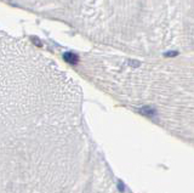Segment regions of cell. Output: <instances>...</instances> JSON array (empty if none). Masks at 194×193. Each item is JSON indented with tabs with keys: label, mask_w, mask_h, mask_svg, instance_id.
<instances>
[{
	"label": "cell",
	"mask_w": 194,
	"mask_h": 193,
	"mask_svg": "<svg viewBox=\"0 0 194 193\" xmlns=\"http://www.w3.org/2000/svg\"><path fill=\"white\" fill-rule=\"evenodd\" d=\"M140 112L142 113L143 115H147V117H155V114H157L155 111L151 107H142L140 109Z\"/></svg>",
	"instance_id": "2"
},
{
	"label": "cell",
	"mask_w": 194,
	"mask_h": 193,
	"mask_svg": "<svg viewBox=\"0 0 194 193\" xmlns=\"http://www.w3.org/2000/svg\"><path fill=\"white\" fill-rule=\"evenodd\" d=\"M177 55V52H169V53H166V56H176Z\"/></svg>",
	"instance_id": "3"
},
{
	"label": "cell",
	"mask_w": 194,
	"mask_h": 193,
	"mask_svg": "<svg viewBox=\"0 0 194 193\" xmlns=\"http://www.w3.org/2000/svg\"><path fill=\"white\" fill-rule=\"evenodd\" d=\"M119 188H120L122 191H124V185H122V182L119 183Z\"/></svg>",
	"instance_id": "4"
},
{
	"label": "cell",
	"mask_w": 194,
	"mask_h": 193,
	"mask_svg": "<svg viewBox=\"0 0 194 193\" xmlns=\"http://www.w3.org/2000/svg\"><path fill=\"white\" fill-rule=\"evenodd\" d=\"M63 58H64V61L68 62V63H71V64H75L77 62H78V56L75 55V53H73V52H66L64 55H63Z\"/></svg>",
	"instance_id": "1"
}]
</instances>
